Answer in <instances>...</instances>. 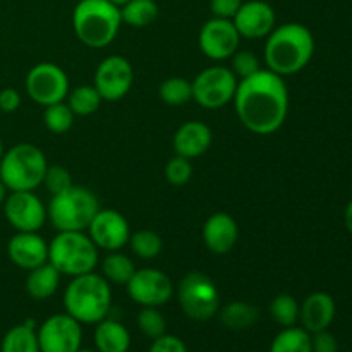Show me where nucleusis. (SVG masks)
Returning a JSON list of instances; mask_svg holds the SVG:
<instances>
[{
	"instance_id": "25",
	"label": "nucleus",
	"mask_w": 352,
	"mask_h": 352,
	"mask_svg": "<svg viewBox=\"0 0 352 352\" xmlns=\"http://www.w3.org/2000/svg\"><path fill=\"white\" fill-rule=\"evenodd\" d=\"M219 318L226 329L229 330H248L258 322L260 311L253 305L244 301H232L219 309Z\"/></svg>"
},
{
	"instance_id": "41",
	"label": "nucleus",
	"mask_w": 352,
	"mask_h": 352,
	"mask_svg": "<svg viewBox=\"0 0 352 352\" xmlns=\"http://www.w3.org/2000/svg\"><path fill=\"white\" fill-rule=\"evenodd\" d=\"M21 107V95L14 88L0 89V112L12 113Z\"/></svg>"
},
{
	"instance_id": "6",
	"label": "nucleus",
	"mask_w": 352,
	"mask_h": 352,
	"mask_svg": "<svg viewBox=\"0 0 352 352\" xmlns=\"http://www.w3.org/2000/svg\"><path fill=\"white\" fill-rule=\"evenodd\" d=\"M48 164L45 153L31 143L14 144L0 160V181L7 191H34L43 182Z\"/></svg>"
},
{
	"instance_id": "28",
	"label": "nucleus",
	"mask_w": 352,
	"mask_h": 352,
	"mask_svg": "<svg viewBox=\"0 0 352 352\" xmlns=\"http://www.w3.org/2000/svg\"><path fill=\"white\" fill-rule=\"evenodd\" d=\"M270 352H313L311 333L299 327H287L275 336Z\"/></svg>"
},
{
	"instance_id": "23",
	"label": "nucleus",
	"mask_w": 352,
	"mask_h": 352,
	"mask_svg": "<svg viewBox=\"0 0 352 352\" xmlns=\"http://www.w3.org/2000/svg\"><path fill=\"white\" fill-rule=\"evenodd\" d=\"M62 275L52 267L50 263H43L40 267L28 272L26 277V292L30 298L36 301H45L52 298L57 292L58 284H60Z\"/></svg>"
},
{
	"instance_id": "45",
	"label": "nucleus",
	"mask_w": 352,
	"mask_h": 352,
	"mask_svg": "<svg viewBox=\"0 0 352 352\" xmlns=\"http://www.w3.org/2000/svg\"><path fill=\"white\" fill-rule=\"evenodd\" d=\"M2 155H3V144L2 141H0V160H2Z\"/></svg>"
},
{
	"instance_id": "37",
	"label": "nucleus",
	"mask_w": 352,
	"mask_h": 352,
	"mask_svg": "<svg viewBox=\"0 0 352 352\" xmlns=\"http://www.w3.org/2000/svg\"><path fill=\"white\" fill-rule=\"evenodd\" d=\"M192 175L191 160L184 157L174 155L165 165V177L172 186H184L188 184Z\"/></svg>"
},
{
	"instance_id": "38",
	"label": "nucleus",
	"mask_w": 352,
	"mask_h": 352,
	"mask_svg": "<svg viewBox=\"0 0 352 352\" xmlns=\"http://www.w3.org/2000/svg\"><path fill=\"white\" fill-rule=\"evenodd\" d=\"M148 352H188V347H186L184 340L179 339V337L164 333V336L151 342Z\"/></svg>"
},
{
	"instance_id": "29",
	"label": "nucleus",
	"mask_w": 352,
	"mask_h": 352,
	"mask_svg": "<svg viewBox=\"0 0 352 352\" xmlns=\"http://www.w3.org/2000/svg\"><path fill=\"white\" fill-rule=\"evenodd\" d=\"M102 102V96H100V93L96 91V88L93 85L78 86L72 91L69 89V95L65 98V103L71 107L74 116L79 117L93 116L100 109Z\"/></svg>"
},
{
	"instance_id": "21",
	"label": "nucleus",
	"mask_w": 352,
	"mask_h": 352,
	"mask_svg": "<svg viewBox=\"0 0 352 352\" xmlns=\"http://www.w3.org/2000/svg\"><path fill=\"white\" fill-rule=\"evenodd\" d=\"M212 131L206 124L199 120H189L175 131L172 146H174L175 155L192 160L208 151V148L212 146Z\"/></svg>"
},
{
	"instance_id": "30",
	"label": "nucleus",
	"mask_w": 352,
	"mask_h": 352,
	"mask_svg": "<svg viewBox=\"0 0 352 352\" xmlns=\"http://www.w3.org/2000/svg\"><path fill=\"white\" fill-rule=\"evenodd\" d=\"M131 251L141 260H155L164 250V241L160 234L151 229H141L131 234L129 243Z\"/></svg>"
},
{
	"instance_id": "27",
	"label": "nucleus",
	"mask_w": 352,
	"mask_h": 352,
	"mask_svg": "<svg viewBox=\"0 0 352 352\" xmlns=\"http://www.w3.org/2000/svg\"><path fill=\"white\" fill-rule=\"evenodd\" d=\"M120 17L127 26H150L158 17V3L155 0H127L120 6Z\"/></svg>"
},
{
	"instance_id": "4",
	"label": "nucleus",
	"mask_w": 352,
	"mask_h": 352,
	"mask_svg": "<svg viewBox=\"0 0 352 352\" xmlns=\"http://www.w3.org/2000/svg\"><path fill=\"white\" fill-rule=\"evenodd\" d=\"M122 24L120 7L109 0H79L72 10V30L89 48H105L117 38Z\"/></svg>"
},
{
	"instance_id": "36",
	"label": "nucleus",
	"mask_w": 352,
	"mask_h": 352,
	"mask_svg": "<svg viewBox=\"0 0 352 352\" xmlns=\"http://www.w3.org/2000/svg\"><path fill=\"white\" fill-rule=\"evenodd\" d=\"M41 184L47 188V191L52 196L58 195V192L65 191L72 186V177L69 174V170L62 165H48L47 170H45L43 182Z\"/></svg>"
},
{
	"instance_id": "22",
	"label": "nucleus",
	"mask_w": 352,
	"mask_h": 352,
	"mask_svg": "<svg viewBox=\"0 0 352 352\" xmlns=\"http://www.w3.org/2000/svg\"><path fill=\"white\" fill-rule=\"evenodd\" d=\"M95 347L98 352H127L131 347V333L117 320L105 318L96 323Z\"/></svg>"
},
{
	"instance_id": "16",
	"label": "nucleus",
	"mask_w": 352,
	"mask_h": 352,
	"mask_svg": "<svg viewBox=\"0 0 352 352\" xmlns=\"http://www.w3.org/2000/svg\"><path fill=\"white\" fill-rule=\"evenodd\" d=\"M86 230L93 244L109 253L122 250L131 237L129 223L117 210H98Z\"/></svg>"
},
{
	"instance_id": "1",
	"label": "nucleus",
	"mask_w": 352,
	"mask_h": 352,
	"mask_svg": "<svg viewBox=\"0 0 352 352\" xmlns=\"http://www.w3.org/2000/svg\"><path fill=\"white\" fill-rule=\"evenodd\" d=\"M234 107L241 124L260 136L274 134L284 126L289 113V89L284 78L268 69L239 79Z\"/></svg>"
},
{
	"instance_id": "26",
	"label": "nucleus",
	"mask_w": 352,
	"mask_h": 352,
	"mask_svg": "<svg viewBox=\"0 0 352 352\" xmlns=\"http://www.w3.org/2000/svg\"><path fill=\"white\" fill-rule=\"evenodd\" d=\"M136 272L133 260L126 254H120L119 251H110L102 260V277L109 284L126 285L131 277Z\"/></svg>"
},
{
	"instance_id": "15",
	"label": "nucleus",
	"mask_w": 352,
	"mask_h": 352,
	"mask_svg": "<svg viewBox=\"0 0 352 352\" xmlns=\"http://www.w3.org/2000/svg\"><path fill=\"white\" fill-rule=\"evenodd\" d=\"M241 34L230 19L212 17L199 30L198 45L203 55L212 60H227L239 50Z\"/></svg>"
},
{
	"instance_id": "35",
	"label": "nucleus",
	"mask_w": 352,
	"mask_h": 352,
	"mask_svg": "<svg viewBox=\"0 0 352 352\" xmlns=\"http://www.w3.org/2000/svg\"><path fill=\"white\" fill-rule=\"evenodd\" d=\"M232 65H230V71L234 72L237 79H246L250 76L256 74L261 69L260 58L250 50H237L236 54L230 57Z\"/></svg>"
},
{
	"instance_id": "40",
	"label": "nucleus",
	"mask_w": 352,
	"mask_h": 352,
	"mask_svg": "<svg viewBox=\"0 0 352 352\" xmlns=\"http://www.w3.org/2000/svg\"><path fill=\"white\" fill-rule=\"evenodd\" d=\"M313 352H339V342L329 330L311 333Z\"/></svg>"
},
{
	"instance_id": "9",
	"label": "nucleus",
	"mask_w": 352,
	"mask_h": 352,
	"mask_svg": "<svg viewBox=\"0 0 352 352\" xmlns=\"http://www.w3.org/2000/svg\"><path fill=\"white\" fill-rule=\"evenodd\" d=\"M237 82L239 81L230 67L226 65L206 67L191 81L192 100L203 109H222L234 100Z\"/></svg>"
},
{
	"instance_id": "8",
	"label": "nucleus",
	"mask_w": 352,
	"mask_h": 352,
	"mask_svg": "<svg viewBox=\"0 0 352 352\" xmlns=\"http://www.w3.org/2000/svg\"><path fill=\"white\" fill-rule=\"evenodd\" d=\"M177 301L184 315L192 322H208L220 309L217 284L203 272H189L177 285Z\"/></svg>"
},
{
	"instance_id": "3",
	"label": "nucleus",
	"mask_w": 352,
	"mask_h": 352,
	"mask_svg": "<svg viewBox=\"0 0 352 352\" xmlns=\"http://www.w3.org/2000/svg\"><path fill=\"white\" fill-rule=\"evenodd\" d=\"M64 308L67 315L81 325H96L109 316L112 308V289L102 274L74 277L64 292Z\"/></svg>"
},
{
	"instance_id": "7",
	"label": "nucleus",
	"mask_w": 352,
	"mask_h": 352,
	"mask_svg": "<svg viewBox=\"0 0 352 352\" xmlns=\"http://www.w3.org/2000/svg\"><path fill=\"white\" fill-rule=\"evenodd\" d=\"M48 263L60 275L79 277L98 265V248L85 232H57L48 243Z\"/></svg>"
},
{
	"instance_id": "12",
	"label": "nucleus",
	"mask_w": 352,
	"mask_h": 352,
	"mask_svg": "<svg viewBox=\"0 0 352 352\" xmlns=\"http://www.w3.org/2000/svg\"><path fill=\"white\" fill-rule=\"evenodd\" d=\"M126 287L129 298L143 308H160L174 296V284L170 277L157 268L136 270Z\"/></svg>"
},
{
	"instance_id": "47",
	"label": "nucleus",
	"mask_w": 352,
	"mask_h": 352,
	"mask_svg": "<svg viewBox=\"0 0 352 352\" xmlns=\"http://www.w3.org/2000/svg\"><path fill=\"white\" fill-rule=\"evenodd\" d=\"M0 113H2V112H0Z\"/></svg>"
},
{
	"instance_id": "43",
	"label": "nucleus",
	"mask_w": 352,
	"mask_h": 352,
	"mask_svg": "<svg viewBox=\"0 0 352 352\" xmlns=\"http://www.w3.org/2000/svg\"><path fill=\"white\" fill-rule=\"evenodd\" d=\"M6 198H7V188H6V186H3V182L0 181V206L3 205Z\"/></svg>"
},
{
	"instance_id": "32",
	"label": "nucleus",
	"mask_w": 352,
	"mask_h": 352,
	"mask_svg": "<svg viewBox=\"0 0 352 352\" xmlns=\"http://www.w3.org/2000/svg\"><path fill=\"white\" fill-rule=\"evenodd\" d=\"M74 112L65 102L54 103V105L45 107L43 122L50 133L65 134L74 124Z\"/></svg>"
},
{
	"instance_id": "39",
	"label": "nucleus",
	"mask_w": 352,
	"mask_h": 352,
	"mask_svg": "<svg viewBox=\"0 0 352 352\" xmlns=\"http://www.w3.org/2000/svg\"><path fill=\"white\" fill-rule=\"evenodd\" d=\"M243 2L244 0H210V10H212L213 17L232 21Z\"/></svg>"
},
{
	"instance_id": "24",
	"label": "nucleus",
	"mask_w": 352,
	"mask_h": 352,
	"mask_svg": "<svg viewBox=\"0 0 352 352\" xmlns=\"http://www.w3.org/2000/svg\"><path fill=\"white\" fill-rule=\"evenodd\" d=\"M2 352H40L36 336V323L33 320H26L24 323L7 330L2 339Z\"/></svg>"
},
{
	"instance_id": "20",
	"label": "nucleus",
	"mask_w": 352,
	"mask_h": 352,
	"mask_svg": "<svg viewBox=\"0 0 352 352\" xmlns=\"http://www.w3.org/2000/svg\"><path fill=\"white\" fill-rule=\"evenodd\" d=\"M336 311L337 306L332 296L327 292H313L299 306V320L306 332L316 333L329 330L336 318Z\"/></svg>"
},
{
	"instance_id": "31",
	"label": "nucleus",
	"mask_w": 352,
	"mask_h": 352,
	"mask_svg": "<svg viewBox=\"0 0 352 352\" xmlns=\"http://www.w3.org/2000/svg\"><path fill=\"white\" fill-rule=\"evenodd\" d=\"M160 100L168 107H182L192 100V85L186 78H167L158 88Z\"/></svg>"
},
{
	"instance_id": "2",
	"label": "nucleus",
	"mask_w": 352,
	"mask_h": 352,
	"mask_svg": "<svg viewBox=\"0 0 352 352\" xmlns=\"http://www.w3.org/2000/svg\"><path fill=\"white\" fill-rule=\"evenodd\" d=\"M315 54V36L299 23H285L275 26L267 36L263 58L268 71L278 76H292L301 72L311 62Z\"/></svg>"
},
{
	"instance_id": "5",
	"label": "nucleus",
	"mask_w": 352,
	"mask_h": 352,
	"mask_svg": "<svg viewBox=\"0 0 352 352\" xmlns=\"http://www.w3.org/2000/svg\"><path fill=\"white\" fill-rule=\"evenodd\" d=\"M100 210L98 198L82 186H74L52 196L47 219L57 232H85Z\"/></svg>"
},
{
	"instance_id": "33",
	"label": "nucleus",
	"mask_w": 352,
	"mask_h": 352,
	"mask_svg": "<svg viewBox=\"0 0 352 352\" xmlns=\"http://www.w3.org/2000/svg\"><path fill=\"white\" fill-rule=\"evenodd\" d=\"M270 315L280 327H294L299 322V302L291 294L275 296L270 302Z\"/></svg>"
},
{
	"instance_id": "10",
	"label": "nucleus",
	"mask_w": 352,
	"mask_h": 352,
	"mask_svg": "<svg viewBox=\"0 0 352 352\" xmlns=\"http://www.w3.org/2000/svg\"><path fill=\"white\" fill-rule=\"evenodd\" d=\"M26 93L41 107L65 102L69 95V78L64 69L52 62L33 65L26 76Z\"/></svg>"
},
{
	"instance_id": "18",
	"label": "nucleus",
	"mask_w": 352,
	"mask_h": 352,
	"mask_svg": "<svg viewBox=\"0 0 352 352\" xmlns=\"http://www.w3.org/2000/svg\"><path fill=\"white\" fill-rule=\"evenodd\" d=\"M7 256L21 270H33L48 261V243L38 232H16L7 243Z\"/></svg>"
},
{
	"instance_id": "34",
	"label": "nucleus",
	"mask_w": 352,
	"mask_h": 352,
	"mask_svg": "<svg viewBox=\"0 0 352 352\" xmlns=\"http://www.w3.org/2000/svg\"><path fill=\"white\" fill-rule=\"evenodd\" d=\"M138 329L144 337L155 340L167 333V322L158 308H143L138 315Z\"/></svg>"
},
{
	"instance_id": "11",
	"label": "nucleus",
	"mask_w": 352,
	"mask_h": 352,
	"mask_svg": "<svg viewBox=\"0 0 352 352\" xmlns=\"http://www.w3.org/2000/svg\"><path fill=\"white\" fill-rule=\"evenodd\" d=\"M40 352H78L82 344V327L67 313L52 315L36 329Z\"/></svg>"
},
{
	"instance_id": "14",
	"label": "nucleus",
	"mask_w": 352,
	"mask_h": 352,
	"mask_svg": "<svg viewBox=\"0 0 352 352\" xmlns=\"http://www.w3.org/2000/svg\"><path fill=\"white\" fill-rule=\"evenodd\" d=\"M2 208L7 222L17 232H38L47 222V206L34 191H10Z\"/></svg>"
},
{
	"instance_id": "17",
	"label": "nucleus",
	"mask_w": 352,
	"mask_h": 352,
	"mask_svg": "<svg viewBox=\"0 0 352 352\" xmlns=\"http://www.w3.org/2000/svg\"><path fill=\"white\" fill-rule=\"evenodd\" d=\"M275 21L277 17L270 3L265 0H248L243 2L232 23L241 38L258 40V38H267L274 31Z\"/></svg>"
},
{
	"instance_id": "42",
	"label": "nucleus",
	"mask_w": 352,
	"mask_h": 352,
	"mask_svg": "<svg viewBox=\"0 0 352 352\" xmlns=\"http://www.w3.org/2000/svg\"><path fill=\"white\" fill-rule=\"evenodd\" d=\"M344 222H346L347 230H349V232L352 234V199L349 203H347L346 213H344Z\"/></svg>"
},
{
	"instance_id": "13",
	"label": "nucleus",
	"mask_w": 352,
	"mask_h": 352,
	"mask_svg": "<svg viewBox=\"0 0 352 352\" xmlns=\"http://www.w3.org/2000/svg\"><path fill=\"white\" fill-rule=\"evenodd\" d=\"M134 82V69L122 55H109L98 64L93 86L102 100L117 102L131 91Z\"/></svg>"
},
{
	"instance_id": "46",
	"label": "nucleus",
	"mask_w": 352,
	"mask_h": 352,
	"mask_svg": "<svg viewBox=\"0 0 352 352\" xmlns=\"http://www.w3.org/2000/svg\"><path fill=\"white\" fill-rule=\"evenodd\" d=\"M78 352H98V351H93V349H82V347H81V349H79Z\"/></svg>"
},
{
	"instance_id": "19",
	"label": "nucleus",
	"mask_w": 352,
	"mask_h": 352,
	"mask_svg": "<svg viewBox=\"0 0 352 352\" xmlns=\"http://www.w3.org/2000/svg\"><path fill=\"white\" fill-rule=\"evenodd\" d=\"M201 237L210 253L227 254L236 246L237 237H239V227L229 213L217 212L206 219Z\"/></svg>"
},
{
	"instance_id": "44",
	"label": "nucleus",
	"mask_w": 352,
	"mask_h": 352,
	"mask_svg": "<svg viewBox=\"0 0 352 352\" xmlns=\"http://www.w3.org/2000/svg\"><path fill=\"white\" fill-rule=\"evenodd\" d=\"M109 2H112V3H116L117 7H120V6H124V3L127 2V0H109Z\"/></svg>"
}]
</instances>
